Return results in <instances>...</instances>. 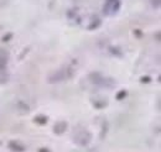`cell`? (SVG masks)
Segmentation results:
<instances>
[{
  "label": "cell",
  "instance_id": "3957f363",
  "mask_svg": "<svg viewBox=\"0 0 161 152\" xmlns=\"http://www.w3.org/2000/svg\"><path fill=\"white\" fill-rule=\"evenodd\" d=\"M90 140H92V135H90L87 130H82L74 136V141L79 146H87Z\"/></svg>",
  "mask_w": 161,
  "mask_h": 152
},
{
  "label": "cell",
  "instance_id": "52a82bcc",
  "mask_svg": "<svg viewBox=\"0 0 161 152\" xmlns=\"http://www.w3.org/2000/svg\"><path fill=\"white\" fill-rule=\"evenodd\" d=\"M35 123L40 124V125H45L47 123V118L44 116V115H40V116H36L35 118Z\"/></svg>",
  "mask_w": 161,
  "mask_h": 152
},
{
  "label": "cell",
  "instance_id": "6da1fadb",
  "mask_svg": "<svg viewBox=\"0 0 161 152\" xmlns=\"http://www.w3.org/2000/svg\"><path fill=\"white\" fill-rule=\"evenodd\" d=\"M8 59H9V53L5 49L0 51V83H6L9 76H8Z\"/></svg>",
  "mask_w": 161,
  "mask_h": 152
},
{
  "label": "cell",
  "instance_id": "ba28073f",
  "mask_svg": "<svg viewBox=\"0 0 161 152\" xmlns=\"http://www.w3.org/2000/svg\"><path fill=\"white\" fill-rule=\"evenodd\" d=\"M128 95V93L125 92V90H122V92H120V93H118V95H117V99L118 100H122L124 97H126Z\"/></svg>",
  "mask_w": 161,
  "mask_h": 152
},
{
  "label": "cell",
  "instance_id": "8fae6325",
  "mask_svg": "<svg viewBox=\"0 0 161 152\" xmlns=\"http://www.w3.org/2000/svg\"><path fill=\"white\" fill-rule=\"evenodd\" d=\"M37 152H51V151H50L48 148H45V147H42V148H40Z\"/></svg>",
  "mask_w": 161,
  "mask_h": 152
},
{
  "label": "cell",
  "instance_id": "9c48e42d",
  "mask_svg": "<svg viewBox=\"0 0 161 152\" xmlns=\"http://www.w3.org/2000/svg\"><path fill=\"white\" fill-rule=\"evenodd\" d=\"M11 36H13L11 34H9L8 36H4V37H3V41H4V42H6L8 40H10V38H11Z\"/></svg>",
  "mask_w": 161,
  "mask_h": 152
},
{
  "label": "cell",
  "instance_id": "277c9868",
  "mask_svg": "<svg viewBox=\"0 0 161 152\" xmlns=\"http://www.w3.org/2000/svg\"><path fill=\"white\" fill-rule=\"evenodd\" d=\"M120 3L119 0H108L107 4L104 5V13L107 15H113L119 10Z\"/></svg>",
  "mask_w": 161,
  "mask_h": 152
},
{
  "label": "cell",
  "instance_id": "30bf717a",
  "mask_svg": "<svg viewBox=\"0 0 161 152\" xmlns=\"http://www.w3.org/2000/svg\"><path fill=\"white\" fill-rule=\"evenodd\" d=\"M141 82H143V83H149V82H150V78H149V77H143V78H141Z\"/></svg>",
  "mask_w": 161,
  "mask_h": 152
},
{
  "label": "cell",
  "instance_id": "8992f818",
  "mask_svg": "<svg viewBox=\"0 0 161 152\" xmlns=\"http://www.w3.org/2000/svg\"><path fill=\"white\" fill-rule=\"evenodd\" d=\"M66 129H67V123L66 121H58V123L55 125V127H53V131H55V134L61 135L66 131Z\"/></svg>",
  "mask_w": 161,
  "mask_h": 152
},
{
  "label": "cell",
  "instance_id": "5b68a950",
  "mask_svg": "<svg viewBox=\"0 0 161 152\" xmlns=\"http://www.w3.org/2000/svg\"><path fill=\"white\" fill-rule=\"evenodd\" d=\"M9 148L11 151H14V152H24L26 150V147L24 145L16 142V141H10L9 142Z\"/></svg>",
  "mask_w": 161,
  "mask_h": 152
},
{
  "label": "cell",
  "instance_id": "7a4b0ae2",
  "mask_svg": "<svg viewBox=\"0 0 161 152\" xmlns=\"http://www.w3.org/2000/svg\"><path fill=\"white\" fill-rule=\"evenodd\" d=\"M73 76V72L71 69H61V70H56L55 73H52L48 78L50 83H58L62 82V80H66L68 78H71Z\"/></svg>",
  "mask_w": 161,
  "mask_h": 152
}]
</instances>
